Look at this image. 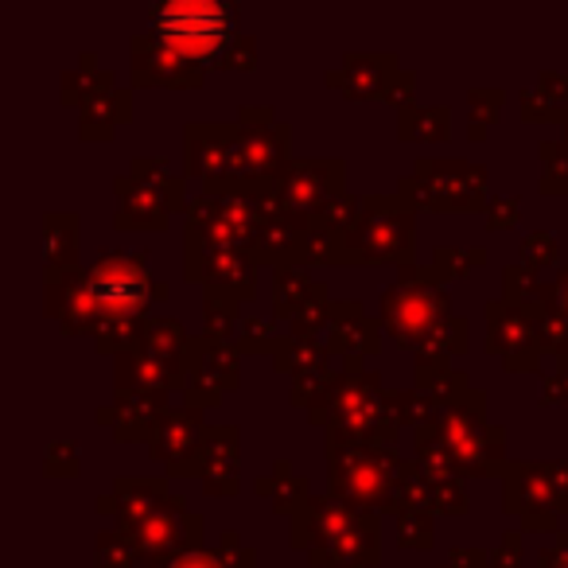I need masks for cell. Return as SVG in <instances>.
Returning <instances> with one entry per match:
<instances>
[{"instance_id":"1","label":"cell","mask_w":568,"mask_h":568,"mask_svg":"<svg viewBox=\"0 0 568 568\" xmlns=\"http://www.w3.org/2000/svg\"><path fill=\"white\" fill-rule=\"evenodd\" d=\"M160 24L164 32H172L175 40H187V43H211L222 36L226 28V12L214 9V4H175V9L160 12Z\"/></svg>"}]
</instances>
